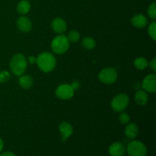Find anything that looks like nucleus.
Returning <instances> with one entry per match:
<instances>
[{
    "instance_id": "nucleus-1",
    "label": "nucleus",
    "mask_w": 156,
    "mask_h": 156,
    "mask_svg": "<svg viewBox=\"0 0 156 156\" xmlns=\"http://www.w3.org/2000/svg\"><path fill=\"white\" fill-rule=\"evenodd\" d=\"M36 63L41 71L48 73L56 68V59L53 53L50 52H43L37 57Z\"/></svg>"
},
{
    "instance_id": "nucleus-2",
    "label": "nucleus",
    "mask_w": 156,
    "mask_h": 156,
    "mask_svg": "<svg viewBox=\"0 0 156 156\" xmlns=\"http://www.w3.org/2000/svg\"><path fill=\"white\" fill-rule=\"evenodd\" d=\"M27 67V61L22 53H16L12 56L9 62L11 72L17 76H20L25 73Z\"/></svg>"
},
{
    "instance_id": "nucleus-3",
    "label": "nucleus",
    "mask_w": 156,
    "mask_h": 156,
    "mask_svg": "<svg viewBox=\"0 0 156 156\" xmlns=\"http://www.w3.org/2000/svg\"><path fill=\"white\" fill-rule=\"evenodd\" d=\"M70 43L64 34H59L55 37L51 41V49L53 53L62 55L68 51Z\"/></svg>"
},
{
    "instance_id": "nucleus-4",
    "label": "nucleus",
    "mask_w": 156,
    "mask_h": 156,
    "mask_svg": "<svg viewBox=\"0 0 156 156\" xmlns=\"http://www.w3.org/2000/svg\"><path fill=\"white\" fill-rule=\"evenodd\" d=\"M126 152L129 156H146L147 148L142 142L133 140L127 145Z\"/></svg>"
},
{
    "instance_id": "nucleus-5",
    "label": "nucleus",
    "mask_w": 156,
    "mask_h": 156,
    "mask_svg": "<svg viewBox=\"0 0 156 156\" xmlns=\"http://www.w3.org/2000/svg\"><path fill=\"white\" fill-rule=\"evenodd\" d=\"M129 103V96L126 94H119L111 101V108L115 112H122L127 108Z\"/></svg>"
},
{
    "instance_id": "nucleus-6",
    "label": "nucleus",
    "mask_w": 156,
    "mask_h": 156,
    "mask_svg": "<svg viewBox=\"0 0 156 156\" xmlns=\"http://www.w3.org/2000/svg\"><path fill=\"white\" fill-rule=\"evenodd\" d=\"M117 72L115 69L108 67L105 68L99 73L98 79L102 83L106 85H111L114 84L117 79Z\"/></svg>"
},
{
    "instance_id": "nucleus-7",
    "label": "nucleus",
    "mask_w": 156,
    "mask_h": 156,
    "mask_svg": "<svg viewBox=\"0 0 156 156\" xmlns=\"http://www.w3.org/2000/svg\"><path fill=\"white\" fill-rule=\"evenodd\" d=\"M55 94L56 97L61 100H69L74 96L75 90L71 85L62 84L56 88Z\"/></svg>"
},
{
    "instance_id": "nucleus-8",
    "label": "nucleus",
    "mask_w": 156,
    "mask_h": 156,
    "mask_svg": "<svg viewBox=\"0 0 156 156\" xmlns=\"http://www.w3.org/2000/svg\"><path fill=\"white\" fill-rule=\"evenodd\" d=\"M142 88L146 92L155 93L156 91V75L149 74L144 78L142 82Z\"/></svg>"
},
{
    "instance_id": "nucleus-9",
    "label": "nucleus",
    "mask_w": 156,
    "mask_h": 156,
    "mask_svg": "<svg viewBox=\"0 0 156 156\" xmlns=\"http://www.w3.org/2000/svg\"><path fill=\"white\" fill-rule=\"evenodd\" d=\"M16 25L18 30L24 33L30 32L32 28L31 21L30 20V18L24 15H21L17 19Z\"/></svg>"
},
{
    "instance_id": "nucleus-10",
    "label": "nucleus",
    "mask_w": 156,
    "mask_h": 156,
    "mask_svg": "<svg viewBox=\"0 0 156 156\" xmlns=\"http://www.w3.org/2000/svg\"><path fill=\"white\" fill-rule=\"evenodd\" d=\"M51 28L58 34H63L67 30L66 21L61 18H56L52 21Z\"/></svg>"
},
{
    "instance_id": "nucleus-11",
    "label": "nucleus",
    "mask_w": 156,
    "mask_h": 156,
    "mask_svg": "<svg viewBox=\"0 0 156 156\" xmlns=\"http://www.w3.org/2000/svg\"><path fill=\"white\" fill-rule=\"evenodd\" d=\"M126 152L125 146L120 142L113 143L108 149V153L111 156H123Z\"/></svg>"
},
{
    "instance_id": "nucleus-12",
    "label": "nucleus",
    "mask_w": 156,
    "mask_h": 156,
    "mask_svg": "<svg viewBox=\"0 0 156 156\" xmlns=\"http://www.w3.org/2000/svg\"><path fill=\"white\" fill-rule=\"evenodd\" d=\"M59 131L62 136V140L63 142L66 141L69 137L71 136L73 133V127L68 122L63 121L59 124Z\"/></svg>"
},
{
    "instance_id": "nucleus-13",
    "label": "nucleus",
    "mask_w": 156,
    "mask_h": 156,
    "mask_svg": "<svg viewBox=\"0 0 156 156\" xmlns=\"http://www.w3.org/2000/svg\"><path fill=\"white\" fill-rule=\"evenodd\" d=\"M131 23L136 28H143L148 24V19L145 15L142 14H137L134 15L131 19Z\"/></svg>"
},
{
    "instance_id": "nucleus-14",
    "label": "nucleus",
    "mask_w": 156,
    "mask_h": 156,
    "mask_svg": "<svg viewBox=\"0 0 156 156\" xmlns=\"http://www.w3.org/2000/svg\"><path fill=\"white\" fill-rule=\"evenodd\" d=\"M124 133L128 139L133 140L136 138L139 134V127L136 123H129L124 129Z\"/></svg>"
},
{
    "instance_id": "nucleus-15",
    "label": "nucleus",
    "mask_w": 156,
    "mask_h": 156,
    "mask_svg": "<svg viewBox=\"0 0 156 156\" xmlns=\"http://www.w3.org/2000/svg\"><path fill=\"white\" fill-rule=\"evenodd\" d=\"M135 101L137 105H146L149 101V95L144 90H138L135 94Z\"/></svg>"
},
{
    "instance_id": "nucleus-16",
    "label": "nucleus",
    "mask_w": 156,
    "mask_h": 156,
    "mask_svg": "<svg viewBox=\"0 0 156 156\" xmlns=\"http://www.w3.org/2000/svg\"><path fill=\"white\" fill-rule=\"evenodd\" d=\"M19 85L24 89H29L34 85V80L31 76L27 75H21L18 79Z\"/></svg>"
},
{
    "instance_id": "nucleus-17",
    "label": "nucleus",
    "mask_w": 156,
    "mask_h": 156,
    "mask_svg": "<svg viewBox=\"0 0 156 156\" xmlns=\"http://www.w3.org/2000/svg\"><path fill=\"white\" fill-rule=\"evenodd\" d=\"M31 8L30 2L28 0H21L17 5V11L19 14L24 15L28 13Z\"/></svg>"
},
{
    "instance_id": "nucleus-18",
    "label": "nucleus",
    "mask_w": 156,
    "mask_h": 156,
    "mask_svg": "<svg viewBox=\"0 0 156 156\" xmlns=\"http://www.w3.org/2000/svg\"><path fill=\"white\" fill-rule=\"evenodd\" d=\"M82 45L87 50H92L95 47L96 41L91 37H85L82 40Z\"/></svg>"
},
{
    "instance_id": "nucleus-19",
    "label": "nucleus",
    "mask_w": 156,
    "mask_h": 156,
    "mask_svg": "<svg viewBox=\"0 0 156 156\" xmlns=\"http://www.w3.org/2000/svg\"><path fill=\"white\" fill-rule=\"evenodd\" d=\"M134 66L137 69L143 70L146 69L149 66V62L144 57H138L134 61Z\"/></svg>"
},
{
    "instance_id": "nucleus-20",
    "label": "nucleus",
    "mask_w": 156,
    "mask_h": 156,
    "mask_svg": "<svg viewBox=\"0 0 156 156\" xmlns=\"http://www.w3.org/2000/svg\"><path fill=\"white\" fill-rule=\"evenodd\" d=\"M66 37L68 41H69V43H76L80 39V34L77 30H73L69 32Z\"/></svg>"
},
{
    "instance_id": "nucleus-21",
    "label": "nucleus",
    "mask_w": 156,
    "mask_h": 156,
    "mask_svg": "<svg viewBox=\"0 0 156 156\" xmlns=\"http://www.w3.org/2000/svg\"><path fill=\"white\" fill-rule=\"evenodd\" d=\"M148 34L149 37L153 40L154 41L156 40V23L155 21H152L150 23L148 27Z\"/></svg>"
},
{
    "instance_id": "nucleus-22",
    "label": "nucleus",
    "mask_w": 156,
    "mask_h": 156,
    "mask_svg": "<svg viewBox=\"0 0 156 156\" xmlns=\"http://www.w3.org/2000/svg\"><path fill=\"white\" fill-rule=\"evenodd\" d=\"M148 15L149 18H152V20H155L156 18V2H153L152 4L148 8Z\"/></svg>"
},
{
    "instance_id": "nucleus-23",
    "label": "nucleus",
    "mask_w": 156,
    "mask_h": 156,
    "mask_svg": "<svg viewBox=\"0 0 156 156\" xmlns=\"http://www.w3.org/2000/svg\"><path fill=\"white\" fill-rule=\"evenodd\" d=\"M10 73L7 70H2L0 71V83L3 84L7 82L10 79Z\"/></svg>"
},
{
    "instance_id": "nucleus-24",
    "label": "nucleus",
    "mask_w": 156,
    "mask_h": 156,
    "mask_svg": "<svg viewBox=\"0 0 156 156\" xmlns=\"http://www.w3.org/2000/svg\"><path fill=\"white\" fill-rule=\"evenodd\" d=\"M119 120L122 124H127L130 120V117L127 113L123 112L119 115Z\"/></svg>"
},
{
    "instance_id": "nucleus-25",
    "label": "nucleus",
    "mask_w": 156,
    "mask_h": 156,
    "mask_svg": "<svg viewBox=\"0 0 156 156\" xmlns=\"http://www.w3.org/2000/svg\"><path fill=\"white\" fill-rule=\"evenodd\" d=\"M148 66L150 67V69L153 72L156 71V58L155 57H154L153 59L149 62V66Z\"/></svg>"
},
{
    "instance_id": "nucleus-26",
    "label": "nucleus",
    "mask_w": 156,
    "mask_h": 156,
    "mask_svg": "<svg viewBox=\"0 0 156 156\" xmlns=\"http://www.w3.org/2000/svg\"><path fill=\"white\" fill-rule=\"evenodd\" d=\"M36 60H37V57H35V56H29V57L27 59V62L30 64H31V65L32 64L36 63Z\"/></svg>"
},
{
    "instance_id": "nucleus-27",
    "label": "nucleus",
    "mask_w": 156,
    "mask_h": 156,
    "mask_svg": "<svg viewBox=\"0 0 156 156\" xmlns=\"http://www.w3.org/2000/svg\"><path fill=\"white\" fill-rule=\"evenodd\" d=\"M71 85L75 91H76V90H78L80 88V83H79V82H78V81H74V82L71 84Z\"/></svg>"
},
{
    "instance_id": "nucleus-28",
    "label": "nucleus",
    "mask_w": 156,
    "mask_h": 156,
    "mask_svg": "<svg viewBox=\"0 0 156 156\" xmlns=\"http://www.w3.org/2000/svg\"><path fill=\"white\" fill-rule=\"evenodd\" d=\"M0 156H17L15 155V153H13V152H2V154H0Z\"/></svg>"
},
{
    "instance_id": "nucleus-29",
    "label": "nucleus",
    "mask_w": 156,
    "mask_h": 156,
    "mask_svg": "<svg viewBox=\"0 0 156 156\" xmlns=\"http://www.w3.org/2000/svg\"><path fill=\"white\" fill-rule=\"evenodd\" d=\"M3 148H4V141L2 140V139L0 138V153L2 151Z\"/></svg>"
}]
</instances>
